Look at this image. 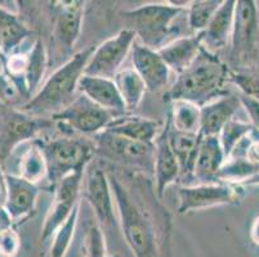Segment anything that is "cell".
I'll return each instance as SVG.
<instances>
[{"instance_id": "cell-3", "label": "cell", "mask_w": 259, "mask_h": 257, "mask_svg": "<svg viewBox=\"0 0 259 257\" xmlns=\"http://www.w3.org/2000/svg\"><path fill=\"white\" fill-rule=\"evenodd\" d=\"M96 45L75 53L41 84L39 90L22 106L21 111L30 116H53L75 99L80 79L84 76L87 63Z\"/></svg>"}, {"instance_id": "cell-26", "label": "cell", "mask_w": 259, "mask_h": 257, "mask_svg": "<svg viewBox=\"0 0 259 257\" xmlns=\"http://www.w3.org/2000/svg\"><path fill=\"white\" fill-rule=\"evenodd\" d=\"M27 53H29V61H27L25 75V89L26 95L30 99L39 90L46 76L48 68V52L43 40L36 39Z\"/></svg>"}, {"instance_id": "cell-40", "label": "cell", "mask_w": 259, "mask_h": 257, "mask_svg": "<svg viewBox=\"0 0 259 257\" xmlns=\"http://www.w3.org/2000/svg\"><path fill=\"white\" fill-rule=\"evenodd\" d=\"M7 197V187H6V174L2 171V165H0V209H4Z\"/></svg>"}, {"instance_id": "cell-39", "label": "cell", "mask_w": 259, "mask_h": 257, "mask_svg": "<svg viewBox=\"0 0 259 257\" xmlns=\"http://www.w3.org/2000/svg\"><path fill=\"white\" fill-rule=\"evenodd\" d=\"M15 85L4 74H0V100H7L15 94Z\"/></svg>"}, {"instance_id": "cell-4", "label": "cell", "mask_w": 259, "mask_h": 257, "mask_svg": "<svg viewBox=\"0 0 259 257\" xmlns=\"http://www.w3.org/2000/svg\"><path fill=\"white\" fill-rule=\"evenodd\" d=\"M187 9L177 8L170 3L145 4L138 8L122 12L121 16L128 23L129 30L140 37L141 44L159 50L166 44L171 35V25Z\"/></svg>"}, {"instance_id": "cell-19", "label": "cell", "mask_w": 259, "mask_h": 257, "mask_svg": "<svg viewBox=\"0 0 259 257\" xmlns=\"http://www.w3.org/2000/svg\"><path fill=\"white\" fill-rule=\"evenodd\" d=\"M236 0H223L206 28L201 31V45L206 50L215 53L231 41L234 30Z\"/></svg>"}, {"instance_id": "cell-14", "label": "cell", "mask_w": 259, "mask_h": 257, "mask_svg": "<svg viewBox=\"0 0 259 257\" xmlns=\"http://www.w3.org/2000/svg\"><path fill=\"white\" fill-rule=\"evenodd\" d=\"M7 197L4 210L11 218L12 223L27 220L35 212L40 187L29 183L15 174H6Z\"/></svg>"}, {"instance_id": "cell-36", "label": "cell", "mask_w": 259, "mask_h": 257, "mask_svg": "<svg viewBox=\"0 0 259 257\" xmlns=\"http://www.w3.org/2000/svg\"><path fill=\"white\" fill-rule=\"evenodd\" d=\"M228 81L239 88L240 94L259 100V72L254 71H231Z\"/></svg>"}, {"instance_id": "cell-17", "label": "cell", "mask_w": 259, "mask_h": 257, "mask_svg": "<svg viewBox=\"0 0 259 257\" xmlns=\"http://www.w3.org/2000/svg\"><path fill=\"white\" fill-rule=\"evenodd\" d=\"M168 130L169 125L166 121L165 127L161 129L156 140L154 141L155 160L152 176L155 180V190L157 197H162L166 188L181 178L180 164L169 145Z\"/></svg>"}, {"instance_id": "cell-42", "label": "cell", "mask_w": 259, "mask_h": 257, "mask_svg": "<svg viewBox=\"0 0 259 257\" xmlns=\"http://www.w3.org/2000/svg\"><path fill=\"white\" fill-rule=\"evenodd\" d=\"M13 226V223H12L11 218L8 216V214L6 212L4 209H0V232L8 229V228H12Z\"/></svg>"}, {"instance_id": "cell-12", "label": "cell", "mask_w": 259, "mask_h": 257, "mask_svg": "<svg viewBox=\"0 0 259 257\" xmlns=\"http://www.w3.org/2000/svg\"><path fill=\"white\" fill-rule=\"evenodd\" d=\"M259 39V12L253 0H239L235 7L234 30L231 36L232 58L248 62L255 54Z\"/></svg>"}, {"instance_id": "cell-44", "label": "cell", "mask_w": 259, "mask_h": 257, "mask_svg": "<svg viewBox=\"0 0 259 257\" xmlns=\"http://www.w3.org/2000/svg\"><path fill=\"white\" fill-rule=\"evenodd\" d=\"M3 60H4V56H3V52H2V45H0V66H3Z\"/></svg>"}, {"instance_id": "cell-41", "label": "cell", "mask_w": 259, "mask_h": 257, "mask_svg": "<svg viewBox=\"0 0 259 257\" xmlns=\"http://www.w3.org/2000/svg\"><path fill=\"white\" fill-rule=\"evenodd\" d=\"M250 239L254 244L259 246V215L253 220L250 226Z\"/></svg>"}, {"instance_id": "cell-29", "label": "cell", "mask_w": 259, "mask_h": 257, "mask_svg": "<svg viewBox=\"0 0 259 257\" xmlns=\"http://www.w3.org/2000/svg\"><path fill=\"white\" fill-rule=\"evenodd\" d=\"M170 103V113L168 119L170 129L178 133L199 135L201 124L199 106L186 100H174Z\"/></svg>"}, {"instance_id": "cell-31", "label": "cell", "mask_w": 259, "mask_h": 257, "mask_svg": "<svg viewBox=\"0 0 259 257\" xmlns=\"http://www.w3.org/2000/svg\"><path fill=\"white\" fill-rule=\"evenodd\" d=\"M79 209L80 203L76 204L69 219L53 234L51 248H49V257H66L72 243V239H74L75 230H76L77 220H79Z\"/></svg>"}, {"instance_id": "cell-38", "label": "cell", "mask_w": 259, "mask_h": 257, "mask_svg": "<svg viewBox=\"0 0 259 257\" xmlns=\"http://www.w3.org/2000/svg\"><path fill=\"white\" fill-rule=\"evenodd\" d=\"M239 99L240 106L244 108L246 115L250 119L249 124L254 127V130L259 131V100L251 98V96L244 95V94H240Z\"/></svg>"}, {"instance_id": "cell-30", "label": "cell", "mask_w": 259, "mask_h": 257, "mask_svg": "<svg viewBox=\"0 0 259 257\" xmlns=\"http://www.w3.org/2000/svg\"><path fill=\"white\" fill-rule=\"evenodd\" d=\"M259 171V166L251 164L242 156H231L226 160L218 173L220 183L244 185Z\"/></svg>"}, {"instance_id": "cell-7", "label": "cell", "mask_w": 259, "mask_h": 257, "mask_svg": "<svg viewBox=\"0 0 259 257\" xmlns=\"http://www.w3.org/2000/svg\"><path fill=\"white\" fill-rule=\"evenodd\" d=\"M244 194V187L236 184L210 183L185 185L178 189V214L183 215L217 206L240 204Z\"/></svg>"}, {"instance_id": "cell-18", "label": "cell", "mask_w": 259, "mask_h": 257, "mask_svg": "<svg viewBox=\"0 0 259 257\" xmlns=\"http://www.w3.org/2000/svg\"><path fill=\"white\" fill-rule=\"evenodd\" d=\"M77 90L114 117L122 116L125 113L126 108L114 80L84 75L80 79Z\"/></svg>"}, {"instance_id": "cell-24", "label": "cell", "mask_w": 259, "mask_h": 257, "mask_svg": "<svg viewBox=\"0 0 259 257\" xmlns=\"http://www.w3.org/2000/svg\"><path fill=\"white\" fill-rule=\"evenodd\" d=\"M169 125V122H168ZM169 145L176 156L181 167V178H192L195 160L200 144V136L194 134L178 133L169 126L168 130Z\"/></svg>"}, {"instance_id": "cell-11", "label": "cell", "mask_w": 259, "mask_h": 257, "mask_svg": "<svg viewBox=\"0 0 259 257\" xmlns=\"http://www.w3.org/2000/svg\"><path fill=\"white\" fill-rule=\"evenodd\" d=\"M52 120L30 116L17 110H8L0 115V165L23 141L35 136L52 125Z\"/></svg>"}, {"instance_id": "cell-15", "label": "cell", "mask_w": 259, "mask_h": 257, "mask_svg": "<svg viewBox=\"0 0 259 257\" xmlns=\"http://www.w3.org/2000/svg\"><path fill=\"white\" fill-rule=\"evenodd\" d=\"M133 70L140 75L146 85V89L151 93H157L165 88L169 82L170 70L164 62L157 50L134 41L131 50Z\"/></svg>"}, {"instance_id": "cell-22", "label": "cell", "mask_w": 259, "mask_h": 257, "mask_svg": "<svg viewBox=\"0 0 259 257\" xmlns=\"http://www.w3.org/2000/svg\"><path fill=\"white\" fill-rule=\"evenodd\" d=\"M161 124L156 120L146 119L141 116H122L114 117L105 130L115 135L128 138L136 141H142L154 144L157 135L161 131Z\"/></svg>"}, {"instance_id": "cell-21", "label": "cell", "mask_w": 259, "mask_h": 257, "mask_svg": "<svg viewBox=\"0 0 259 257\" xmlns=\"http://www.w3.org/2000/svg\"><path fill=\"white\" fill-rule=\"evenodd\" d=\"M225 162L226 156L218 136L200 138L192 178L196 179L197 184L220 183L218 173Z\"/></svg>"}, {"instance_id": "cell-2", "label": "cell", "mask_w": 259, "mask_h": 257, "mask_svg": "<svg viewBox=\"0 0 259 257\" xmlns=\"http://www.w3.org/2000/svg\"><path fill=\"white\" fill-rule=\"evenodd\" d=\"M230 72L220 57L201 46L190 67L177 75L165 95L166 100H186L202 107L227 94L225 86L226 82H230Z\"/></svg>"}, {"instance_id": "cell-34", "label": "cell", "mask_w": 259, "mask_h": 257, "mask_svg": "<svg viewBox=\"0 0 259 257\" xmlns=\"http://www.w3.org/2000/svg\"><path fill=\"white\" fill-rule=\"evenodd\" d=\"M27 61H29V53L27 52H13L4 57L3 68L6 71V76L15 85L22 94L26 95L25 89V75L27 68Z\"/></svg>"}, {"instance_id": "cell-33", "label": "cell", "mask_w": 259, "mask_h": 257, "mask_svg": "<svg viewBox=\"0 0 259 257\" xmlns=\"http://www.w3.org/2000/svg\"><path fill=\"white\" fill-rule=\"evenodd\" d=\"M254 131V127L249 122L237 121L232 119L223 126L221 133L218 134L221 147H222L223 153L226 156V160L232 155L237 145L244 140L246 136L250 135Z\"/></svg>"}, {"instance_id": "cell-27", "label": "cell", "mask_w": 259, "mask_h": 257, "mask_svg": "<svg viewBox=\"0 0 259 257\" xmlns=\"http://www.w3.org/2000/svg\"><path fill=\"white\" fill-rule=\"evenodd\" d=\"M114 82L119 90L126 111H133L141 105L147 91L143 80L133 68H121L115 75Z\"/></svg>"}, {"instance_id": "cell-1", "label": "cell", "mask_w": 259, "mask_h": 257, "mask_svg": "<svg viewBox=\"0 0 259 257\" xmlns=\"http://www.w3.org/2000/svg\"><path fill=\"white\" fill-rule=\"evenodd\" d=\"M119 224L126 244L134 257H160V234L155 219V197L143 180L133 181V176L106 170Z\"/></svg>"}, {"instance_id": "cell-28", "label": "cell", "mask_w": 259, "mask_h": 257, "mask_svg": "<svg viewBox=\"0 0 259 257\" xmlns=\"http://www.w3.org/2000/svg\"><path fill=\"white\" fill-rule=\"evenodd\" d=\"M16 175L36 185L48 178L47 161L39 140L32 141L30 147L22 153L18 162V174Z\"/></svg>"}, {"instance_id": "cell-25", "label": "cell", "mask_w": 259, "mask_h": 257, "mask_svg": "<svg viewBox=\"0 0 259 257\" xmlns=\"http://www.w3.org/2000/svg\"><path fill=\"white\" fill-rule=\"evenodd\" d=\"M31 34V30L27 28L17 14L0 7V45L4 57L17 50Z\"/></svg>"}, {"instance_id": "cell-6", "label": "cell", "mask_w": 259, "mask_h": 257, "mask_svg": "<svg viewBox=\"0 0 259 257\" xmlns=\"http://www.w3.org/2000/svg\"><path fill=\"white\" fill-rule=\"evenodd\" d=\"M94 153L117 166L142 173L154 174V144L132 140L103 130L93 136Z\"/></svg>"}, {"instance_id": "cell-9", "label": "cell", "mask_w": 259, "mask_h": 257, "mask_svg": "<svg viewBox=\"0 0 259 257\" xmlns=\"http://www.w3.org/2000/svg\"><path fill=\"white\" fill-rule=\"evenodd\" d=\"M114 119L111 113L94 105L87 96L80 94L66 108L51 116L53 122L71 129L72 133L81 135H97L103 131Z\"/></svg>"}, {"instance_id": "cell-23", "label": "cell", "mask_w": 259, "mask_h": 257, "mask_svg": "<svg viewBox=\"0 0 259 257\" xmlns=\"http://www.w3.org/2000/svg\"><path fill=\"white\" fill-rule=\"evenodd\" d=\"M201 46V34L197 32L195 35L181 36L173 41L166 42L165 45L157 50V53L166 63L169 70L180 75L194 62Z\"/></svg>"}, {"instance_id": "cell-5", "label": "cell", "mask_w": 259, "mask_h": 257, "mask_svg": "<svg viewBox=\"0 0 259 257\" xmlns=\"http://www.w3.org/2000/svg\"><path fill=\"white\" fill-rule=\"evenodd\" d=\"M48 169V180L54 188L65 176L85 171L94 156L92 143L74 136H61L40 141Z\"/></svg>"}, {"instance_id": "cell-32", "label": "cell", "mask_w": 259, "mask_h": 257, "mask_svg": "<svg viewBox=\"0 0 259 257\" xmlns=\"http://www.w3.org/2000/svg\"><path fill=\"white\" fill-rule=\"evenodd\" d=\"M223 0H195V2H190L187 11V21L188 26L191 30L194 31L201 32L204 31L221 7Z\"/></svg>"}, {"instance_id": "cell-35", "label": "cell", "mask_w": 259, "mask_h": 257, "mask_svg": "<svg viewBox=\"0 0 259 257\" xmlns=\"http://www.w3.org/2000/svg\"><path fill=\"white\" fill-rule=\"evenodd\" d=\"M84 257H107V246L102 226L97 221H91L87 226L81 244Z\"/></svg>"}, {"instance_id": "cell-10", "label": "cell", "mask_w": 259, "mask_h": 257, "mask_svg": "<svg viewBox=\"0 0 259 257\" xmlns=\"http://www.w3.org/2000/svg\"><path fill=\"white\" fill-rule=\"evenodd\" d=\"M83 176L84 171L72 173L65 176L53 188V199L47 212L43 226H41V233H40L41 244H46L49 239H52L56 230L69 219L76 204L80 203L79 197Z\"/></svg>"}, {"instance_id": "cell-16", "label": "cell", "mask_w": 259, "mask_h": 257, "mask_svg": "<svg viewBox=\"0 0 259 257\" xmlns=\"http://www.w3.org/2000/svg\"><path fill=\"white\" fill-rule=\"evenodd\" d=\"M85 2H58L54 9L53 37L58 46L71 50L81 32Z\"/></svg>"}, {"instance_id": "cell-13", "label": "cell", "mask_w": 259, "mask_h": 257, "mask_svg": "<svg viewBox=\"0 0 259 257\" xmlns=\"http://www.w3.org/2000/svg\"><path fill=\"white\" fill-rule=\"evenodd\" d=\"M84 198L93 210L96 221L101 226L112 225L115 219V202L106 169L94 167L87 176Z\"/></svg>"}, {"instance_id": "cell-8", "label": "cell", "mask_w": 259, "mask_h": 257, "mask_svg": "<svg viewBox=\"0 0 259 257\" xmlns=\"http://www.w3.org/2000/svg\"><path fill=\"white\" fill-rule=\"evenodd\" d=\"M134 41L136 35L129 28H124L114 36L108 37L96 46L87 63L84 75L114 80L126 57L131 54Z\"/></svg>"}, {"instance_id": "cell-20", "label": "cell", "mask_w": 259, "mask_h": 257, "mask_svg": "<svg viewBox=\"0 0 259 257\" xmlns=\"http://www.w3.org/2000/svg\"><path fill=\"white\" fill-rule=\"evenodd\" d=\"M240 106L239 95L226 94L213 102L200 107V138L205 136H218L228 121L234 119Z\"/></svg>"}, {"instance_id": "cell-37", "label": "cell", "mask_w": 259, "mask_h": 257, "mask_svg": "<svg viewBox=\"0 0 259 257\" xmlns=\"http://www.w3.org/2000/svg\"><path fill=\"white\" fill-rule=\"evenodd\" d=\"M20 249V235L13 228L0 232V257H16Z\"/></svg>"}, {"instance_id": "cell-45", "label": "cell", "mask_w": 259, "mask_h": 257, "mask_svg": "<svg viewBox=\"0 0 259 257\" xmlns=\"http://www.w3.org/2000/svg\"><path fill=\"white\" fill-rule=\"evenodd\" d=\"M107 257H120V254L115 253V254H110V256H107Z\"/></svg>"}, {"instance_id": "cell-43", "label": "cell", "mask_w": 259, "mask_h": 257, "mask_svg": "<svg viewBox=\"0 0 259 257\" xmlns=\"http://www.w3.org/2000/svg\"><path fill=\"white\" fill-rule=\"evenodd\" d=\"M244 185H259V171L253 176V178L249 179Z\"/></svg>"}]
</instances>
